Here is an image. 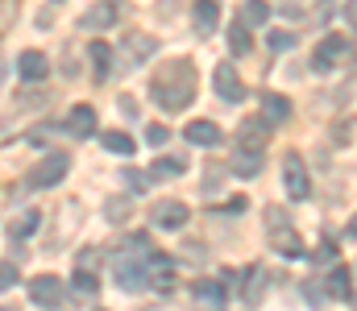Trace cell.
Here are the masks:
<instances>
[{
  "label": "cell",
  "mask_w": 357,
  "mask_h": 311,
  "mask_svg": "<svg viewBox=\"0 0 357 311\" xmlns=\"http://www.w3.org/2000/svg\"><path fill=\"white\" fill-rule=\"evenodd\" d=\"M241 21H245V25H254V29H258V25H266V21H270V4H266V0H245V4H241Z\"/></svg>",
  "instance_id": "d4e9b609"
},
{
  "label": "cell",
  "mask_w": 357,
  "mask_h": 311,
  "mask_svg": "<svg viewBox=\"0 0 357 311\" xmlns=\"http://www.w3.org/2000/svg\"><path fill=\"white\" fill-rule=\"evenodd\" d=\"M150 96L167 112H183L195 100V67H191V58H171L167 67H158L154 79H150Z\"/></svg>",
  "instance_id": "6da1fadb"
},
{
  "label": "cell",
  "mask_w": 357,
  "mask_h": 311,
  "mask_svg": "<svg viewBox=\"0 0 357 311\" xmlns=\"http://www.w3.org/2000/svg\"><path fill=\"white\" fill-rule=\"evenodd\" d=\"M266 46L274 50V54H291L295 50V33H287V29H274L266 38Z\"/></svg>",
  "instance_id": "83f0119b"
},
{
  "label": "cell",
  "mask_w": 357,
  "mask_h": 311,
  "mask_svg": "<svg viewBox=\"0 0 357 311\" xmlns=\"http://www.w3.org/2000/svg\"><path fill=\"white\" fill-rule=\"evenodd\" d=\"M191 295H195L199 303H208V308H225V282H216V278H199V282L191 287Z\"/></svg>",
  "instance_id": "ffe728a7"
},
{
  "label": "cell",
  "mask_w": 357,
  "mask_h": 311,
  "mask_svg": "<svg viewBox=\"0 0 357 311\" xmlns=\"http://www.w3.org/2000/svg\"><path fill=\"white\" fill-rule=\"evenodd\" d=\"M262 120H266V125H287V120H291V100L278 96V92H266V96H262Z\"/></svg>",
  "instance_id": "e0dca14e"
},
{
  "label": "cell",
  "mask_w": 357,
  "mask_h": 311,
  "mask_svg": "<svg viewBox=\"0 0 357 311\" xmlns=\"http://www.w3.org/2000/svg\"><path fill=\"white\" fill-rule=\"evenodd\" d=\"M245 200H241V196H233V200H229V204H225V212H229V216H241V212H245Z\"/></svg>",
  "instance_id": "8d00e7d4"
},
{
  "label": "cell",
  "mask_w": 357,
  "mask_h": 311,
  "mask_svg": "<svg viewBox=\"0 0 357 311\" xmlns=\"http://www.w3.org/2000/svg\"><path fill=\"white\" fill-rule=\"evenodd\" d=\"M150 220H154L158 228H183V224H187V204H178V200H162V204L150 207Z\"/></svg>",
  "instance_id": "30bf717a"
},
{
  "label": "cell",
  "mask_w": 357,
  "mask_h": 311,
  "mask_svg": "<svg viewBox=\"0 0 357 311\" xmlns=\"http://www.w3.org/2000/svg\"><path fill=\"white\" fill-rule=\"evenodd\" d=\"M75 291H79V295H96V291H100V282H96V270H75Z\"/></svg>",
  "instance_id": "f1b7e54d"
},
{
  "label": "cell",
  "mask_w": 357,
  "mask_h": 311,
  "mask_svg": "<svg viewBox=\"0 0 357 311\" xmlns=\"http://www.w3.org/2000/svg\"><path fill=\"white\" fill-rule=\"evenodd\" d=\"M125 179H129V187H133V191H146V170H133V166H129V170H125Z\"/></svg>",
  "instance_id": "e575fe53"
},
{
  "label": "cell",
  "mask_w": 357,
  "mask_h": 311,
  "mask_svg": "<svg viewBox=\"0 0 357 311\" xmlns=\"http://www.w3.org/2000/svg\"><path fill=\"white\" fill-rule=\"evenodd\" d=\"M241 145L262 150V145H266V125H262V120H241Z\"/></svg>",
  "instance_id": "484cf974"
},
{
  "label": "cell",
  "mask_w": 357,
  "mask_h": 311,
  "mask_svg": "<svg viewBox=\"0 0 357 311\" xmlns=\"http://www.w3.org/2000/svg\"><path fill=\"white\" fill-rule=\"evenodd\" d=\"M212 88H216V96H220V100H229V104L245 100V83H241L237 67H229V63H220V67L212 71Z\"/></svg>",
  "instance_id": "5b68a950"
},
{
  "label": "cell",
  "mask_w": 357,
  "mask_h": 311,
  "mask_svg": "<svg viewBox=\"0 0 357 311\" xmlns=\"http://www.w3.org/2000/svg\"><path fill=\"white\" fill-rule=\"evenodd\" d=\"M270 245H274L282 257H303V241H299V232H295V228L274 224V228H270Z\"/></svg>",
  "instance_id": "5bb4252c"
},
{
  "label": "cell",
  "mask_w": 357,
  "mask_h": 311,
  "mask_svg": "<svg viewBox=\"0 0 357 311\" xmlns=\"http://www.w3.org/2000/svg\"><path fill=\"white\" fill-rule=\"evenodd\" d=\"M262 291H266V270H262V266H250V270H245L241 299H245V303H258V299H262Z\"/></svg>",
  "instance_id": "44dd1931"
},
{
  "label": "cell",
  "mask_w": 357,
  "mask_h": 311,
  "mask_svg": "<svg viewBox=\"0 0 357 311\" xmlns=\"http://www.w3.org/2000/svg\"><path fill=\"white\" fill-rule=\"evenodd\" d=\"M88 58H91V75L96 79L112 75V46L108 42H88Z\"/></svg>",
  "instance_id": "ac0fdd59"
},
{
  "label": "cell",
  "mask_w": 357,
  "mask_h": 311,
  "mask_svg": "<svg viewBox=\"0 0 357 311\" xmlns=\"http://www.w3.org/2000/svg\"><path fill=\"white\" fill-rule=\"evenodd\" d=\"M121 0H100V4H91L88 13H84V29H91V33H100V29H108V25H116V17H121Z\"/></svg>",
  "instance_id": "52a82bcc"
},
{
  "label": "cell",
  "mask_w": 357,
  "mask_h": 311,
  "mask_svg": "<svg viewBox=\"0 0 357 311\" xmlns=\"http://www.w3.org/2000/svg\"><path fill=\"white\" fill-rule=\"evenodd\" d=\"M183 137H187L191 145H204V150H208V145H220V141H225V137H220V125H216V120H191V125L183 129Z\"/></svg>",
  "instance_id": "4fadbf2b"
},
{
  "label": "cell",
  "mask_w": 357,
  "mask_h": 311,
  "mask_svg": "<svg viewBox=\"0 0 357 311\" xmlns=\"http://www.w3.org/2000/svg\"><path fill=\"white\" fill-rule=\"evenodd\" d=\"M104 216H108L112 224H121V220H129V200H108V207H104Z\"/></svg>",
  "instance_id": "f546056e"
},
{
  "label": "cell",
  "mask_w": 357,
  "mask_h": 311,
  "mask_svg": "<svg viewBox=\"0 0 357 311\" xmlns=\"http://www.w3.org/2000/svg\"><path fill=\"white\" fill-rule=\"evenodd\" d=\"M75 270H100V249H84L75 257Z\"/></svg>",
  "instance_id": "4dcf8cb0"
},
{
  "label": "cell",
  "mask_w": 357,
  "mask_h": 311,
  "mask_svg": "<svg viewBox=\"0 0 357 311\" xmlns=\"http://www.w3.org/2000/svg\"><path fill=\"white\" fill-rule=\"evenodd\" d=\"M229 175H237V179H258V175H262V150L237 145V154H233V162H229Z\"/></svg>",
  "instance_id": "9c48e42d"
},
{
  "label": "cell",
  "mask_w": 357,
  "mask_h": 311,
  "mask_svg": "<svg viewBox=\"0 0 357 311\" xmlns=\"http://www.w3.org/2000/svg\"><path fill=\"white\" fill-rule=\"evenodd\" d=\"M341 13H345V21L357 29V0H345V8H341Z\"/></svg>",
  "instance_id": "f35d334b"
},
{
  "label": "cell",
  "mask_w": 357,
  "mask_h": 311,
  "mask_svg": "<svg viewBox=\"0 0 357 311\" xmlns=\"http://www.w3.org/2000/svg\"><path fill=\"white\" fill-rule=\"evenodd\" d=\"M17 75H21V83H42V79L50 75V58H46L42 50H25V54L17 58Z\"/></svg>",
  "instance_id": "ba28073f"
},
{
  "label": "cell",
  "mask_w": 357,
  "mask_h": 311,
  "mask_svg": "<svg viewBox=\"0 0 357 311\" xmlns=\"http://www.w3.org/2000/svg\"><path fill=\"white\" fill-rule=\"evenodd\" d=\"M146 137H150V145H162L171 137V129L167 125H146Z\"/></svg>",
  "instance_id": "836d02e7"
},
{
  "label": "cell",
  "mask_w": 357,
  "mask_h": 311,
  "mask_svg": "<svg viewBox=\"0 0 357 311\" xmlns=\"http://www.w3.org/2000/svg\"><path fill=\"white\" fill-rule=\"evenodd\" d=\"M312 257H316V266H320V262H333V257H337V245H333V241H324Z\"/></svg>",
  "instance_id": "d590c367"
},
{
  "label": "cell",
  "mask_w": 357,
  "mask_h": 311,
  "mask_svg": "<svg viewBox=\"0 0 357 311\" xmlns=\"http://www.w3.org/2000/svg\"><path fill=\"white\" fill-rule=\"evenodd\" d=\"M345 237H349V241H357V216L349 220V224H345Z\"/></svg>",
  "instance_id": "60d3db41"
},
{
  "label": "cell",
  "mask_w": 357,
  "mask_h": 311,
  "mask_svg": "<svg viewBox=\"0 0 357 311\" xmlns=\"http://www.w3.org/2000/svg\"><path fill=\"white\" fill-rule=\"evenodd\" d=\"M38 220H42V216H38L33 207H25L21 216H13V224H8V237H13V241L21 245V241H25V237H29V232L38 228Z\"/></svg>",
  "instance_id": "603a6c76"
},
{
  "label": "cell",
  "mask_w": 357,
  "mask_h": 311,
  "mask_svg": "<svg viewBox=\"0 0 357 311\" xmlns=\"http://www.w3.org/2000/svg\"><path fill=\"white\" fill-rule=\"evenodd\" d=\"M29 299H33L38 308H63L67 291H63V282H59L54 274H38V278L29 282Z\"/></svg>",
  "instance_id": "8992f818"
},
{
  "label": "cell",
  "mask_w": 357,
  "mask_h": 311,
  "mask_svg": "<svg viewBox=\"0 0 357 311\" xmlns=\"http://www.w3.org/2000/svg\"><path fill=\"white\" fill-rule=\"evenodd\" d=\"M146 274H150V257L121 249V257H116V287L121 291H146V282H150Z\"/></svg>",
  "instance_id": "7a4b0ae2"
},
{
  "label": "cell",
  "mask_w": 357,
  "mask_h": 311,
  "mask_svg": "<svg viewBox=\"0 0 357 311\" xmlns=\"http://www.w3.org/2000/svg\"><path fill=\"white\" fill-rule=\"evenodd\" d=\"M282 187H287V200H307L312 196V179H307L303 154H295V150L282 158Z\"/></svg>",
  "instance_id": "3957f363"
},
{
  "label": "cell",
  "mask_w": 357,
  "mask_h": 311,
  "mask_svg": "<svg viewBox=\"0 0 357 311\" xmlns=\"http://www.w3.org/2000/svg\"><path fill=\"white\" fill-rule=\"evenodd\" d=\"M100 141H104V150H108V154H121V158H129V154L137 150V141H133L129 133H121V129H108Z\"/></svg>",
  "instance_id": "7402d4cb"
},
{
  "label": "cell",
  "mask_w": 357,
  "mask_h": 311,
  "mask_svg": "<svg viewBox=\"0 0 357 311\" xmlns=\"http://www.w3.org/2000/svg\"><path fill=\"white\" fill-rule=\"evenodd\" d=\"M121 46H125V67H137V63H146V58L158 50V42H154L150 33H129Z\"/></svg>",
  "instance_id": "8fae6325"
},
{
  "label": "cell",
  "mask_w": 357,
  "mask_h": 311,
  "mask_svg": "<svg viewBox=\"0 0 357 311\" xmlns=\"http://www.w3.org/2000/svg\"><path fill=\"white\" fill-rule=\"evenodd\" d=\"M191 21H195V33H216V21H220V8H216V0H195L191 4Z\"/></svg>",
  "instance_id": "9a60e30c"
},
{
  "label": "cell",
  "mask_w": 357,
  "mask_h": 311,
  "mask_svg": "<svg viewBox=\"0 0 357 311\" xmlns=\"http://www.w3.org/2000/svg\"><path fill=\"white\" fill-rule=\"evenodd\" d=\"M183 170H187V166H183L178 158H154V166H150L146 175H150V179H178Z\"/></svg>",
  "instance_id": "4316f807"
},
{
  "label": "cell",
  "mask_w": 357,
  "mask_h": 311,
  "mask_svg": "<svg viewBox=\"0 0 357 311\" xmlns=\"http://www.w3.org/2000/svg\"><path fill=\"white\" fill-rule=\"evenodd\" d=\"M345 54V38L341 33H324V42H320V50H316V58H312V67L316 71H333V63Z\"/></svg>",
  "instance_id": "7c38bea8"
},
{
  "label": "cell",
  "mask_w": 357,
  "mask_h": 311,
  "mask_svg": "<svg viewBox=\"0 0 357 311\" xmlns=\"http://www.w3.org/2000/svg\"><path fill=\"white\" fill-rule=\"evenodd\" d=\"M13 287H17V266L0 262V291H13Z\"/></svg>",
  "instance_id": "1f68e13d"
},
{
  "label": "cell",
  "mask_w": 357,
  "mask_h": 311,
  "mask_svg": "<svg viewBox=\"0 0 357 311\" xmlns=\"http://www.w3.org/2000/svg\"><path fill=\"white\" fill-rule=\"evenodd\" d=\"M303 295H307V299H312V303H316V299H324V295H328V291H324V287H316V282H307V287H303Z\"/></svg>",
  "instance_id": "74e56055"
},
{
  "label": "cell",
  "mask_w": 357,
  "mask_h": 311,
  "mask_svg": "<svg viewBox=\"0 0 357 311\" xmlns=\"http://www.w3.org/2000/svg\"><path fill=\"white\" fill-rule=\"evenodd\" d=\"M121 112H125V116H137V100H133V96H125V100H121Z\"/></svg>",
  "instance_id": "ab89813d"
},
{
  "label": "cell",
  "mask_w": 357,
  "mask_h": 311,
  "mask_svg": "<svg viewBox=\"0 0 357 311\" xmlns=\"http://www.w3.org/2000/svg\"><path fill=\"white\" fill-rule=\"evenodd\" d=\"M67 170H71V158L59 150V154L42 158V162L29 170V187H54V183H63V179H67Z\"/></svg>",
  "instance_id": "277c9868"
},
{
  "label": "cell",
  "mask_w": 357,
  "mask_h": 311,
  "mask_svg": "<svg viewBox=\"0 0 357 311\" xmlns=\"http://www.w3.org/2000/svg\"><path fill=\"white\" fill-rule=\"evenodd\" d=\"M13 17H17V0H0V33L13 25Z\"/></svg>",
  "instance_id": "d6a6232c"
},
{
  "label": "cell",
  "mask_w": 357,
  "mask_h": 311,
  "mask_svg": "<svg viewBox=\"0 0 357 311\" xmlns=\"http://www.w3.org/2000/svg\"><path fill=\"white\" fill-rule=\"evenodd\" d=\"M96 108L91 104H75L71 108V116H67V133H75V137H91L96 133Z\"/></svg>",
  "instance_id": "2e32d148"
},
{
  "label": "cell",
  "mask_w": 357,
  "mask_h": 311,
  "mask_svg": "<svg viewBox=\"0 0 357 311\" xmlns=\"http://www.w3.org/2000/svg\"><path fill=\"white\" fill-rule=\"evenodd\" d=\"M333 299H341V303H349L354 299V278H349V270L345 266H333L328 270V287H324Z\"/></svg>",
  "instance_id": "d6986e66"
},
{
  "label": "cell",
  "mask_w": 357,
  "mask_h": 311,
  "mask_svg": "<svg viewBox=\"0 0 357 311\" xmlns=\"http://www.w3.org/2000/svg\"><path fill=\"white\" fill-rule=\"evenodd\" d=\"M225 38H229V50H233L237 58H241V54H250V46H254V42H250V25H245V21H233Z\"/></svg>",
  "instance_id": "cb8c5ba5"
}]
</instances>
